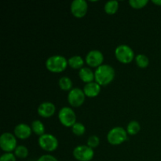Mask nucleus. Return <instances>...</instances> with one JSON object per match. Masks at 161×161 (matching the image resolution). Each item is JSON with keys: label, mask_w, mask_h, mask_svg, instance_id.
Here are the masks:
<instances>
[{"label": "nucleus", "mask_w": 161, "mask_h": 161, "mask_svg": "<svg viewBox=\"0 0 161 161\" xmlns=\"http://www.w3.org/2000/svg\"><path fill=\"white\" fill-rule=\"evenodd\" d=\"M0 147L4 152L12 153L17 148V139L13 134L5 132L0 137Z\"/></svg>", "instance_id": "0eeeda50"}, {"label": "nucleus", "mask_w": 161, "mask_h": 161, "mask_svg": "<svg viewBox=\"0 0 161 161\" xmlns=\"http://www.w3.org/2000/svg\"><path fill=\"white\" fill-rule=\"evenodd\" d=\"M104 61V55L100 50H91L86 54V62L91 67L98 68L99 66L102 65Z\"/></svg>", "instance_id": "9d476101"}, {"label": "nucleus", "mask_w": 161, "mask_h": 161, "mask_svg": "<svg viewBox=\"0 0 161 161\" xmlns=\"http://www.w3.org/2000/svg\"><path fill=\"white\" fill-rule=\"evenodd\" d=\"M0 161H16V157L12 153H6L1 156Z\"/></svg>", "instance_id": "a878e982"}, {"label": "nucleus", "mask_w": 161, "mask_h": 161, "mask_svg": "<svg viewBox=\"0 0 161 161\" xmlns=\"http://www.w3.org/2000/svg\"><path fill=\"white\" fill-rule=\"evenodd\" d=\"M115 77V70L111 65L102 64L94 72V80L100 86L109 84Z\"/></svg>", "instance_id": "f257e3e1"}, {"label": "nucleus", "mask_w": 161, "mask_h": 161, "mask_svg": "<svg viewBox=\"0 0 161 161\" xmlns=\"http://www.w3.org/2000/svg\"><path fill=\"white\" fill-rule=\"evenodd\" d=\"M68 64L73 69H81L83 64H84V61L81 57L79 56V55H75V56L71 57L68 60Z\"/></svg>", "instance_id": "dca6fc26"}, {"label": "nucleus", "mask_w": 161, "mask_h": 161, "mask_svg": "<svg viewBox=\"0 0 161 161\" xmlns=\"http://www.w3.org/2000/svg\"><path fill=\"white\" fill-rule=\"evenodd\" d=\"M127 132L121 127H116L109 130L107 135V139L111 145L118 146L127 140Z\"/></svg>", "instance_id": "20e7f679"}, {"label": "nucleus", "mask_w": 161, "mask_h": 161, "mask_svg": "<svg viewBox=\"0 0 161 161\" xmlns=\"http://www.w3.org/2000/svg\"><path fill=\"white\" fill-rule=\"evenodd\" d=\"M14 155L16 157L20 159H25L28 156V148L24 146H17L16 149L14 150Z\"/></svg>", "instance_id": "4be33fe9"}, {"label": "nucleus", "mask_w": 161, "mask_h": 161, "mask_svg": "<svg viewBox=\"0 0 161 161\" xmlns=\"http://www.w3.org/2000/svg\"><path fill=\"white\" fill-rule=\"evenodd\" d=\"M37 161H58V159L56 157H54L53 156L50 155V154H45V155H42L38 159Z\"/></svg>", "instance_id": "bb28decb"}, {"label": "nucleus", "mask_w": 161, "mask_h": 161, "mask_svg": "<svg viewBox=\"0 0 161 161\" xmlns=\"http://www.w3.org/2000/svg\"><path fill=\"white\" fill-rule=\"evenodd\" d=\"M83 92L88 97H97L101 92V86L96 82L86 83L83 87Z\"/></svg>", "instance_id": "4468645a"}, {"label": "nucleus", "mask_w": 161, "mask_h": 161, "mask_svg": "<svg viewBox=\"0 0 161 161\" xmlns=\"http://www.w3.org/2000/svg\"><path fill=\"white\" fill-rule=\"evenodd\" d=\"M116 58L119 62L123 64H129L133 61L135 58V53L129 46L122 44L118 46L115 50Z\"/></svg>", "instance_id": "7ed1b4c3"}, {"label": "nucleus", "mask_w": 161, "mask_h": 161, "mask_svg": "<svg viewBox=\"0 0 161 161\" xmlns=\"http://www.w3.org/2000/svg\"><path fill=\"white\" fill-rule=\"evenodd\" d=\"M31 130L32 131L36 134V135H39V137L45 134V127H44V124L41 122L40 120H34L31 123Z\"/></svg>", "instance_id": "a211bd4d"}, {"label": "nucleus", "mask_w": 161, "mask_h": 161, "mask_svg": "<svg viewBox=\"0 0 161 161\" xmlns=\"http://www.w3.org/2000/svg\"><path fill=\"white\" fill-rule=\"evenodd\" d=\"M72 154L78 161H91L94 157V152L88 146H78L73 149Z\"/></svg>", "instance_id": "6e6552de"}, {"label": "nucleus", "mask_w": 161, "mask_h": 161, "mask_svg": "<svg viewBox=\"0 0 161 161\" xmlns=\"http://www.w3.org/2000/svg\"><path fill=\"white\" fill-rule=\"evenodd\" d=\"M104 9L107 14L113 15L117 12L118 9H119V3L116 0H111V1L107 2L105 4Z\"/></svg>", "instance_id": "f3484780"}, {"label": "nucleus", "mask_w": 161, "mask_h": 161, "mask_svg": "<svg viewBox=\"0 0 161 161\" xmlns=\"http://www.w3.org/2000/svg\"><path fill=\"white\" fill-rule=\"evenodd\" d=\"M140 129H141V126H140L139 123L135 120H133L130 121L128 124V125H127V134L130 135H135L140 131Z\"/></svg>", "instance_id": "412c9836"}, {"label": "nucleus", "mask_w": 161, "mask_h": 161, "mask_svg": "<svg viewBox=\"0 0 161 161\" xmlns=\"http://www.w3.org/2000/svg\"><path fill=\"white\" fill-rule=\"evenodd\" d=\"M152 2L153 3H154V4L161 6V0H153Z\"/></svg>", "instance_id": "cd10ccee"}, {"label": "nucleus", "mask_w": 161, "mask_h": 161, "mask_svg": "<svg viewBox=\"0 0 161 161\" xmlns=\"http://www.w3.org/2000/svg\"><path fill=\"white\" fill-rule=\"evenodd\" d=\"M39 146L47 152H53L58 146V141L55 136L50 134H44L38 140Z\"/></svg>", "instance_id": "423d86ee"}, {"label": "nucleus", "mask_w": 161, "mask_h": 161, "mask_svg": "<svg viewBox=\"0 0 161 161\" xmlns=\"http://www.w3.org/2000/svg\"><path fill=\"white\" fill-rule=\"evenodd\" d=\"M72 130L74 135H77V136H81V135H83L85 134L86 127L81 123H75L72 127Z\"/></svg>", "instance_id": "5701e85b"}, {"label": "nucleus", "mask_w": 161, "mask_h": 161, "mask_svg": "<svg viewBox=\"0 0 161 161\" xmlns=\"http://www.w3.org/2000/svg\"><path fill=\"white\" fill-rule=\"evenodd\" d=\"M58 84H59L60 88L62 91H70L72 89V82L70 78L67 76L61 77L58 81Z\"/></svg>", "instance_id": "6ab92c4d"}, {"label": "nucleus", "mask_w": 161, "mask_h": 161, "mask_svg": "<svg viewBox=\"0 0 161 161\" xmlns=\"http://www.w3.org/2000/svg\"><path fill=\"white\" fill-rule=\"evenodd\" d=\"M56 111V107L52 102H42L38 107V113L40 116L44 118H48L53 116Z\"/></svg>", "instance_id": "f8f14e48"}, {"label": "nucleus", "mask_w": 161, "mask_h": 161, "mask_svg": "<svg viewBox=\"0 0 161 161\" xmlns=\"http://www.w3.org/2000/svg\"><path fill=\"white\" fill-rule=\"evenodd\" d=\"M135 62H136V64L138 67L142 68V69H145V68L149 65V60L146 55L140 53V54H138L135 57Z\"/></svg>", "instance_id": "aec40b11"}, {"label": "nucleus", "mask_w": 161, "mask_h": 161, "mask_svg": "<svg viewBox=\"0 0 161 161\" xmlns=\"http://www.w3.org/2000/svg\"><path fill=\"white\" fill-rule=\"evenodd\" d=\"M79 76L84 83H92L94 80V72L89 68H82L79 72Z\"/></svg>", "instance_id": "2eb2a0df"}, {"label": "nucleus", "mask_w": 161, "mask_h": 161, "mask_svg": "<svg viewBox=\"0 0 161 161\" xmlns=\"http://www.w3.org/2000/svg\"><path fill=\"white\" fill-rule=\"evenodd\" d=\"M100 144V139H99L97 135H91L87 140V146L89 147L92 148H96L98 146V145Z\"/></svg>", "instance_id": "393cba45"}, {"label": "nucleus", "mask_w": 161, "mask_h": 161, "mask_svg": "<svg viewBox=\"0 0 161 161\" xmlns=\"http://www.w3.org/2000/svg\"><path fill=\"white\" fill-rule=\"evenodd\" d=\"M87 3L85 0H74L71 4V12L75 17L81 18L87 12Z\"/></svg>", "instance_id": "9b49d317"}, {"label": "nucleus", "mask_w": 161, "mask_h": 161, "mask_svg": "<svg viewBox=\"0 0 161 161\" xmlns=\"http://www.w3.org/2000/svg\"><path fill=\"white\" fill-rule=\"evenodd\" d=\"M58 118L62 125L66 127H72L76 121V116L73 109L69 107H63L58 113Z\"/></svg>", "instance_id": "39448f33"}, {"label": "nucleus", "mask_w": 161, "mask_h": 161, "mask_svg": "<svg viewBox=\"0 0 161 161\" xmlns=\"http://www.w3.org/2000/svg\"><path fill=\"white\" fill-rule=\"evenodd\" d=\"M68 60L61 55H53L46 61V67L50 72L59 73L65 70L68 66Z\"/></svg>", "instance_id": "f03ea898"}, {"label": "nucleus", "mask_w": 161, "mask_h": 161, "mask_svg": "<svg viewBox=\"0 0 161 161\" xmlns=\"http://www.w3.org/2000/svg\"><path fill=\"white\" fill-rule=\"evenodd\" d=\"M84 92L79 87L72 88L68 94V102L72 107H80L85 101Z\"/></svg>", "instance_id": "1a4fd4ad"}, {"label": "nucleus", "mask_w": 161, "mask_h": 161, "mask_svg": "<svg viewBox=\"0 0 161 161\" xmlns=\"http://www.w3.org/2000/svg\"><path fill=\"white\" fill-rule=\"evenodd\" d=\"M31 127L26 124H19L14 128V135L20 139L25 140L29 138L31 135Z\"/></svg>", "instance_id": "ddd939ff"}, {"label": "nucleus", "mask_w": 161, "mask_h": 161, "mask_svg": "<svg viewBox=\"0 0 161 161\" xmlns=\"http://www.w3.org/2000/svg\"><path fill=\"white\" fill-rule=\"evenodd\" d=\"M148 0H130L129 4L134 9H142L148 4Z\"/></svg>", "instance_id": "b1692460"}]
</instances>
